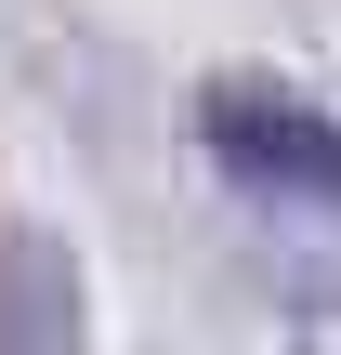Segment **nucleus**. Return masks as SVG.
<instances>
[{
  "mask_svg": "<svg viewBox=\"0 0 341 355\" xmlns=\"http://www.w3.org/2000/svg\"><path fill=\"white\" fill-rule=\"evenodd\" d=\"M0 355H79V263H66V237H13L0 250Z\"/></svg>",
  "mask_w": 341,
  "mask_h": 355,
  "instance_id": "2",
  "label": "nucleus"
},
{
  "mask_svg": "<svg viewBox=\"0 0 341 355\" xmlns=\"http://www.w3.org/2000/svg\"><path fill=\"white\" fill-rule=\"evenodd\" d=\"M197 145H210L250 198H276V211H341V119L302 105V92L223 79V92L197 105Z\"/></svg>",
  "mask_w": 341,
  "mask_h": 355,
  "instance_id": "1",
  "label": "nucleus"
}]
</instances>
